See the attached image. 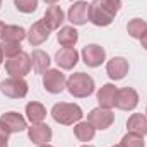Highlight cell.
I'll use <instances>...</instances> for the list:
<instances>
[{
    "label": "cell",
    "mask_w": 147,
    "mask_h": 147,
    "mask_svg": "<svg viewBox=\"0 0 147 147\" xmlns=\"http://www.w3.org/2000/svg\"><path fill=\"white\" fill-rule=\"evenodd\" d=\"M120 9L121 0H94L89 5V21L99 28L110 26Z\"/></svg>",
    "instance_id": "obj_1"
},
{
    "label": "cell",
    "mask_w": 147,
    "mask_h": 147,
    "mask_svg": "<svg viewBox=\"0 0 147 147\" xmlns=\"http://www.w3.org/2000/svg\"><path fill=\"white\" fill-rule=\"evenodd\" d=\"M67 89L74 98H87L94 92V79L86 72H75L67 79Z\"/></svg>",
    "instance_id": "obj_2"
},
{
    "label": "cell",
    "mask_w": 147,
    "mask_h": 147,
    "mask_svg": "<svg viewBox=\"0 0 147 147\" xmlns=\"http://www.w3.org/2000/svg\"><path fill=\"white\" fill-rule=\"evenodd\" d=\"M51 116L60 125H74L82 120L84 113L79 105L74 103H57L51 108Z\"/></svg>",
    "instance_id": "obj_3"
},
{
    "label": "cell",
    "mask_w": 147,
    "mask_h": 147,
    "mask_svg": "<svg viewBox=\"0 0 147 147\" xmlns=\"http://www.w3.org/2000/svg\"><path fill=\"white\" fill-rule=\"evenodd\" d=\"M31 55L21 51L14 57H10L7 62H5V72L9 74L10 77H24L31 72Z\"/></svg>",
    "instance_id": "obj_4"
},
{
    "label": "cell",
    "mask_w": 147,
    "mask_h": 147,
    "mask_svg": "<svg viewBox=\"0 0 147 147\" xmlns=\"http://www.w3.org/2000/svg\"><path fill=\"white\" fill-rule=\"evenodd\" d=\"M28 82L22 77H9L5 80L0 82V91L2 94H5L7 98L12 99H22L28 94Z\"/></svg>",
    "instance_id": "obj_5"
},
{
    "label": "cell",
    "mask_w": 147,
    "mask_h": 147,
    "mask_svg": "<svg viewBox=\"0 0 147 147\" xmlns=\"http://www.w3.org/2000/svg\"><path fill=\"white\" fill-rule=\"evenodd\" d=\"M87 121H89L96 130H106V128H110L111 125H113L115 115H113L111 110H106V108L98 106V108H94V110L89 111Z\"/></svg>",
    "instance_id": "obj_6"
},
{
    "label": "cell",
    "mask_w": 147,
    "mask_h": 147,
    "mask_svg": "<svg viewBox=\"0 0 147 147\" xmlns=\"http://www.w3.org/2000/svg\"><path fill=\"white\" fill-rule=\"evenodd\" d=\"M43 86L48 92L51 94H58L67 87V79L65 75L57 70V69H48L46 72L43 74Z\"/></svg>",
    "instance_id": "obj_7"
},
{
    "label": "cell",
    "mask_w": 147,
    "mask_h": 147,
    "mask_svg": "<svg viewBox=\"0 0 147 147\" xmlns=\"http://www.w3.org/2000/svg\"><path fill=\"white\" fill-rule=\"evenodd\" d=\"M139 105V94L134 87H121L116 91V99H115V106L118 110L123 111H130L134 110Z\"/></svg>",
    "instance_id": "obj_8"
},
{
    "label": "cell",
    "mask_w": 147,
    "mask_h": 147,
    "mask_svg": "<svg viewBox=\"0 0 147 147\" xmlns=\"http://www.w3.org/2000/svg\"><path fill=\"white\" fill-rule=\"evenodd\" d=\"M0 125L9 132V134H19L22 130L28 128V121L26 118L17 113V111H9V113H3L0 116Z\"/></svg>",
    "instance_id": "obj_9"
},
{
    "label": "cell",
    "mask_w": 147,
    "mask_h": 147,
    "mask_svg": "<svg viewBox=\"0 0 147 147\" xmlns=\"http://www.w3.org/2000/svg\"><path fill=\"white\" fill-rule=\"evenodd\" d=\"M82 60L87 67H99L106 60V51L99 45H87L82 48Z\"/></svg>",
    "instance_id": "obj_10"
},
{
    "label": "cell",
    "mask_w": 147,
    "mask_h": 147,
    "mask_svg": "<svg viewBox=\"0 0 147 147\" xmlns=\"http://www.w3.org/2000/svg\"><path fill=\"white\" fill-rule=\"evenodd\" d=\"M67 19L74 26H82L89 21V3L87 2H74L67 12Z\"/></svg>",
    "instance_id": "obj_11"
},
{
    "label": "cell",
    "mask_w": 147,
    "mask_h": 147,
    "mask_svg": "<svg viewBox=\"0 0 147 147\" xmlns=\"http://www.w3.org/2000/svg\"><path fill=\"white\" fill-rule=\"evenodd\" d=\"M51 135H53V132H51V128L46 125V123H33L29 128H28V137L31 139V142H34V144H48L50 140H51Z\"/></svg>",
    "instance_id": "obj_12"
},
{
    "label": "cell",
    "mask_w": 147,
    "mask_h": 147,
    "mask_svg": "<svg viewBox=\"0 0 147 147\" xmlns=\"http://www.w3.org/2000/svg\"><path fill=\"white\" fill-rule=\"evenodd\" d=\"M55 60L58 63V67H62L63 70H70L77 65L79 62V53L75 48H69V46H63L62 50L57 51L55 55Z\"/></svg>",
    "instance_id": "obj_13"
},
{
    "label": "cell",
    "mask_w": 147,
    "mask_h": 147,
    "mask_svg": "<svg viewBox=\"0 0 147 147\" xmlns=\"http://www.w3.org/2000/svg\"><path fill=\"white\" fill-rule=\"evenodd\" d=\"M41 21L45 22V26H46L50 31L58 29L60 24L65 21V16H63L62 7H60V5H50V7L46 9V12H45V16H43Z\"/></svg>",
    "instance_id": "obj_14"
},
{
    "label": "cell",
    "mask_w": 147,
    "mask_h": 147,
    "mask_svg": "<svg viewBox=\"0 0 147 147\" xmlns=\"http://www.w3.org/2000/svg\"><path fill=\"white\" fill-rule=\"evenodd\" d=\"M106 72L111 80H121L128 72V62L123 57H113L106 63Z\"/></svg>",
    "instance_id": "obj_15"
},
{
    "label": "cell",
    "mask_w": 147,
    "mask_h": 147,
    "mask_svg": "<svg viewBox=\"0 0 147 147\" xmlns=\"http://www.w3.org/2000/svg\"><path fill=\"white\" fill-rule=\"evenodd\" d=\"M48 36H50V29L45 26L43 21H36V22L29 28V31H28V41H29L33 46L43 45V43L48 39Z\"/></svg>",
    "instance_id": "obj_16"
},
{
    "label": "cell",
    "mask_w": 147,
    "mask_h": 147,
    "mask_svg": "<svg viewBox=\"0 0 147 147\" xmlns=\"http://www.w3.org/2000/svg\"><path fill=\"white\" fill-rule=\"evenodd\" d=\"M116 87L115 84H105L99 91H98V103L101 108L111 110L115 106V99H116Z\"/></svg>",
    "instance_id": "obj_17"
},
{
    "label": "cell",
    "mask_w": 147,
    "mask_h": 147,
    "mask_svg": "<svg viewBox=\"0 0 147 147\" xmlns=\"http://www.w3.org/2000/svg\"><path fill=\"white\" fill-rule=\"evenodd\" d=\"M127 128L130 134H135V135H140L144 137L147 134V116L142 113H135L128 118L127 121Z\"/></svg>",
    "instance_id": "obj_18"
},
{
    "label": "cell",
    "mask_w": 147,
    "mask_h": 147,
    "mask_svg": "<svg viewBox=\"0 0 147 147\" xmlns=\"http://www.w3.org/2000/svg\"><path fill=\"white\" fill-rule=\"evenodd\" d=\"M24 38H28V33L21 26H12L7 24L2 31V41H12V43H21Z\"/></svg>",
    "instance_id": "obj_19"
},
{
    "label": "cell",
    "mask_w": 147,
    "mask_h": 147,
    "mask_svg": "<svg viewBox=\"0 0 147 147\" xmlns=\"http://www.w3.org/2000/svg\"><path fill=\"white\" fill-rule=\"evenodd\" d=\"M26 116L31 123H41L45 118H46V108L41 105V103H28L26 105Z\"/></svg>",
    "instance_id": "obj_20"
},
{
    "label": "cell",
    "mask_w": 147,
    "mask_h": 147,
    "mask_svg": "<svg viewBox=\"0 0 147 147\" xmlns=\"http://www.w3.org/2000/svg\"><path fill=\"white\" fill-rule=\"evenodd\" d=\"M96 128L89 123V121H77V125L74 127V135L80 140V142H89L94 139Z\"/></svg>",
    "instance_id": "obj_21"
},
{
    "label": "cell",
    "mask_w": 147,
    "mask_h": 147,
    "mask_svg": "<svg viewBox=\"0 0 147 147\" xmlns=\"http://www.w3.org/2000/svg\"><path fill=\"white\" fill-rule=\"evenodd\" d=\"M50 57L46 55V51L43 50H34L33 55H31V63H33V69L36 74H45L50 67Z\"/></svg>",
    "instance_id": "obj_22"
},
{
    "label": "cell",
    "mask_w": 147,
    "mask_h": 147,
    "mask_svg": "<svg viewBox=\"0 0 147 147\" xmlns=\"http://www.w3.org/2000/svg\"><path fill=\"white\" fill-rule=\"evenodd\" d=\"M58 43L62 45V46H69V48H72L74 45L77 43V39H79V33H77V29L72 28V26H63L60 31H58Z\"/></svg>",
    "instance_id": "obj_23"
},
{
    "label": "cell",
    "mask_w": 147,
    "mask_h": 147,
    "mask_svg": "<svg viewBox=\"0 0 147 147\" xmlns=\"http://www.w3.org/2000/svg\"><path fill=\"white\" fill-rule=\"evenodd\" d=\"M127 31H128V34L132 38L140 39L142 34L147 31V22L144 19H132V21L127 24Z\"/></svg>",
    "instance_id": "obj_24"
},
{
    "label": "cell",
    "mask_w": 147,
    "mask_h": 147,
    "mask_svg": "<svg viewBox=\"0 0 147 147\" xmlns=\"http://www.w3.org/2000/svg\"><path fill=\"white\" fill-rule=\"evenodd\" d=\"M120 147H146V144H144V139H142L140 135H135V134H130V132H128V134L121 139Z\"/></svg>",
    "instance_id": "obj_25"
},
{
    "label": "cell",
    "mask_w": 147,
    "mask_h": 147,
    "mask_svg": "<svg viewBox=\"0 0 147 147\" xmlns=\"http://www.w3.org/2000/svg\"><path fill=\"white\" fill-rule=\"evenodd\" d=\"M14 5L19 12L31 14L38 9V0H14Z\"/></svg>",
    "instance_id": "obj_26"
},
{
    "label": "cell",
    "mask_w": 147,
    "mask_h": 147,
    "mask_svg": "<svg viewBox=\"0 0 147 147\" xmlns=\"http://www.w3.org/2000/svg\"><path fill=\"white\" fill-rule=\"evenodd\" d=\"M2 51H3V55L7 57V58H10V57H14V55H17V53H21L22 51V48H21V43H12V41H2Z\"/></svg>",
    "instance_id": "obj_27"
},
{
    "label": "cell",
    "mask_w": 147,
    "mask_h": 147,
    "mask_svg": "<svg viewBox=\"0 0 147 147\" xmlns=\"http://www.w3.org/2000/svg\"><path fill=\"white\" fill-rule=\"evenodd\" d=\"M9 142V132L0 125V144H7Z\"/></svg>",
    "instance_id": "obj_28"
},
{
    "label": "cell",
    "mask_w": 147,
    "mask_h": 147,
    "mask_svg": "<svg viewBox=\"0 0 147 147\" xmlns=\"http://www.w3.org/2000/svg\"><path fill=\"white\" fill-rule=\"evenodd\" d=\"M140 45H142L144 50H147V31L142 34V38H140Z\"/></svg>",
    "instance_id": "obj_29"
},
{
    "label": "cell",
    "mask_w": 147,
    "mask_h": 147,
    "mask_svg": "<svg viewBox=\"0 0 147 147\" xmlns=\"http://www.w3.org/2000/svg\"><path fill=\"white\" fill-rule=\"evenodd\" d=\"M3 28H5V24L0 21V39H2V31H3Z\"/></svg>",
    "instance_id": "obj_30"
},
{
    "label": "cell",
    "mask_w": 147,
    "mask_h": 147,
    "mask_svg": "<svg viewBox=\"0 0 147 147\" xmlns=\"http://www.w3.org/2000/svg\"><path fill=\"white\" fill-rule=\"evenodd\" d=\"M2 62H3V51H2V46H0V65H2Z\"/></svg>",
    "instance_id": "obj_31"
},
{
    "label": "cell",
    "mask_w": 147,
    "mask_h": 147,
    "mask_svg": "<svg viewBox=\"0 0 147 147\" xmlns=\"http://www.w3.org/2000/svg\"><path fill=\"white\" fill-rule=\"evenodd\" d=\"M45 2H46V3H50V5H55L58 0H45Z\"/></svg>",
    "instance_id": "obj_32"
},
{
    "label": "cell",
    "mask_w": 147,
    "mask_h": 147,
    "mask_svg": "<svg viewBox=\"0 0 147 147\" xmlns=\"http://www.w3.org/2000/svg\"><path fill=\"white\" fill-rule=\"evenodd\" d=\"M38 147H53V146H50V144H39Z\"/></svg>",
    "instance_id": "obj_33"
},
{
    "label": "cell",
    "mask_w": 147,
    "mask_h": 147,
    "mask_svg": "<svg viewBox=\"0 0 147 147\" xmlns=\"http://www.w3.org/2000/svg\"><path fill=\"white\" fill-rule=\"evenodd\" d=\"M80 147H94V146H87V144H86V146H80Z\"/></svg>",
    "instance_id": "obj_34"
},
{
    "label": "cell",
    "mask_w": 147,
    "mask_h": 147,
    "mask_svg": "<svg viewBox=\"0 0 147 147\" xmlns=\"http://www.w3.org/2000/svg\"><path fill=\"white\" fill-rule=\"evenodd\" d=\"M0 147H7V144H0Z\"/></svg>",
    "instance_id": "obj_35"
},
{
    "label": "cell",
    "mask_w": 147,
    "mask_h": 147,
    "mask_svg": "<svg viewBox=\"0 0 147 147\" xmlns=\"http://www.w3.org/2000/svg\"><path fill=\"white\" fill-rule=\"evenodd\" d=\"M0 7H2V0H0Z\"/></svg>",
    "instance_id": "obj_36"
},
{
    "label": "cell",
    "mask_w": 147,
    "mask_h": 147,
    "mask_svg": "<svg viewBox=\"0 0 147 147\" xmlns=\"http://www.w3.org/2000/svg\"><path fill=\"white\" fill-rule=\"evenodd\" d=\"M113 147H120V146H113Z\"/></svg>",
    "instance_id": "obj_37"
},
{
    "label": "cell",
    "mask_w": 147,
    "mask_h": 147,
    "mask_svg": "<svg viewBox=\"0 0 147 147\" xmlns=\"http://www.w3.org/2000/svg\"><path fill=\"white\" fill-rule=\"evenodd\" d=\"M146 115H147V110H146Z\"/></svg>",
    "instance_id": "obj_38"
},
{
    "label": "cell",
    "mask_w": 147,
    "mask_h": 147,
    "mask_svg": "<svg viewBox=\"0 0 147 147\" xmlns=\"http://www.w3.org/2000/svg\"><path fill=\"white\" fill-rule=\"evenodd\" d=\"M72 2H74V0H72Z\"/></svg>",
    "instance_id": "obj_39"
}]
</instances>
